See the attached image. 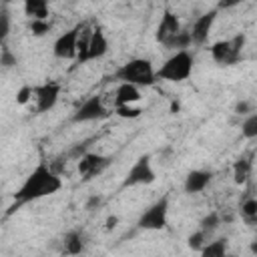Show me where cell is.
<instances>
[{
    "instance_id": "1",
    "label": "cell",
    "mask_w": 257,
    "mask_h": 257,
    "mask_svg": "<svg viewBox=\"0 0 257 257\" xmlns=\"http://www.w3.org/2000/svg\"><path fill=\"white\" fill-rule=\"evenodd\" d=\"M62 189V179L58 173H54L50 169V165L46 163H38L32 173L24 179V183L18 187V191L14 193V201L12 205L8 207L6 215H12L14 211H18L22 205L26 203H32V201H38V199H44V197H50L54 193H58Z\"/></svg>"
},
{
    "instance_id": "2",
    "label": "cell",
    "mask_w": 257,
    "mask_h": 257,
    "mask_svg": "<svg viewBox=\"0 0 257 257\" xmlns=\"http://www.w3.org/2000/svg\"><path fill=\"white\" fill-rule=\"evenodd\" d=\"M114 78L126 84H133L137 88L141 86H153L157 82L153 62L149 58H131L124 64H120L114 70Z\"/></svg>"
},
{
    "instance_id": "3",
    "label": "cell",
    "mask_w": 257,
    "mask_h": 257,
    "mask_svg": "<svg viewBox=\"0 0 257 257\" xmlns=\"http://www.w3.org/2000/svg\"><path fill=\"white\" fill-rule=\"evenodd\" d=\"M193 64L195 58L189 50H179L173 52L159 70H155V76L159 80H169V82H183L193 74Z\"/></svg>"
},
{
    "instance_id": "4",
    "label": "cell",
    "mask_w": 257,
    "mask_h": 257,
    "mask_svg": "<svg viewBox=\"0 0 257 257\" xmlns=\"http://www.w3.org/2000/svg\"><path fill=\"white\" fill-rule=\"evenodd\" d=\"M245 44V34H237L229 40H217L209 46L211 58L221 66H233L241 60V50Z\"/></svg>"
},
{
    "instance_id": "5",
    "label": "cell",
    "mask_w": 257,
    "mask_h": 257,
    "mask_svg": "<svg viewBox=\"0 0 257 257\" xmlns=\"http://www.w3.org/2000/svg\"><path fill=\"white\" fill-rule=\"evenodd\" d=\"M167 223H169V195H163L143 211V215L137 221V227L145 231H163Z\"/></svg>"
},
{
    "instance_id": "6",
    "label": "cell",
    "mask_w": 257,
    "mask_h": 257,
    "mask_svg": "<svg viewBox=\"0 0 257 257\" xmlns=\"http://www.w3.org/2000/svg\"><path fill=\"white\" fill-rule=\"evenodd\" d=\"M157 181V173L151 165V155H141L131 169L124 175V181L120 185V189H128V187H139V185H151Z\"/></svg>"
},
{
    "instance_id": "7",
    "label": "cell",
    "mask_w": 257,
    "mask_h": 257,
    "mask_svg": "<svg viewBox=\"0 0 257 257\" xmlns=\"http://www.w3.org/2000/svg\"><path fill=\"white\" fill-rule=\"evenodd\" d=\"M108 114H110V112H108V108L104 106L102 96L92 94V96L84 98V100L76 106V110L72 112L70 120H72V122H94V120L106 118Z\"/></svg>"
},
{
    "instance_id": "8",
    "label": "cell",
    "mask_w": 257,
    "mask_h": 257,
    "mask_svg": "<svg viewBox=\"0 0 257 257\" xmlns=\"http://www.w3.org/2000/svg\"><path fill=\"white\" fill-rule=\"evenodd\" d=\"M34 98H36V110L38 112H48L56 106L58 96H60V84L54 80H46L38 86H32Z\"/></svg>"
},
{
    "instance_id": "9",
    "label": "cell",
    "mask_w": 257,
    "mask_h": 257,
    "mask_svg": "<svg viewBox=\"0 0 257 257\" xmlns=\"http://www.w3.org/2000/svg\"><path fill=\"white\" fill-rule=\"evenodd\" d=\"M110 161H112L110 157L100 155V153H84V155L78 159V163H76V171H78L80 177H84V179L88 181V179L100 175V173L110 165Z\"/></svg>"
},
{
    "instance_id": "10",
    "label": "cell",
    "mask_w": 257,
    "mask_h": 257,
    "mask_svg": "<svg viewBox=\"0 0 257 257\" xmlns=\"http://www.w3.org/2000/svg\"><path fill=\"white\" fill-rule=\"evenodd\" d=\"M80 26H82V24L72 26L70 30L62 32V34L54 40V44H52V54H54L56 58H62V60L76 58V42H78Z\"/></svg>"
},
{
    "instance_id": "11",
    "label": "cell",
    "mask_w": 257,
    "mask_h": 257,
    "mask_svg": "<svg viewBox=\"0 0 257 257\" xmlns=\"http://www.w3.org/2000/svg\"><path fill=\"white\" fill-rule=\"evenodd\" d=\"M217 14H219V10H217V8H211L209 12H203V14L193 22V28L189 30L191 44L203 46V44L209 40V34H211V30H213V24H215V20H217Z\"/></svg>"
},
{
    "instance_id": "12",
    "label": "cell",
    "mask_w": 257,
    "mask_h": 257,
    "mask_svg": "<svg viewBox=\"0 0 257 257\" xmlns=\"http://www.w3.org/2000/svg\"><path fill=\"white\" fill-rule=\"evenodd\" d=\"M179 32H181V20H179V16L175 12H171V10H165L163 16H161V22L157 26V34H155L157 40L165 46Z\"/></svg>"
},
{
    "instance_id": "13",
    "label": "cell",
    "mask_w": 257,
    "mask_h": 257,
    "mask_svg": "<svg viewBox=\"0 0 257 257\" xmlns=\"http://www.w3.org/2000/svg\"><path fill=\"white\" fill-rule=\"evenodd\" d=\"M211 179H213V173L211 171H207V169H193V171L187 173L185 183H183V189L189 195H197V193H201V191H205L209 187Z\"/></svg>"
},
{
    "instance_id": "14",
    "label": "cell",
    "mask_w": 257,
    "mask_h": 257,
    "mask_svg": "<svg viewBox=\"0 0 257 257\" xmlns=\"http://www.w3.org/2000/svg\"><path fill=\"white\" fill-rule=\"evenodd\" d=\"M108 52V38L104 34V30L100 26L92 28L90 34V42H88V50H86V62L88 60H98Z\"/></svg>"
},
{
    "instance_id": "15",
    "label": "cell",
    "mask_w": 257,
    "mask_h": 257,
    "mask_svg": "<svg viewBox=\"0 0 257 257\" xmlns=\"http://www.w3.org/2000/svg\"><path fill=\"white\" fill-rule=\"evenodd\" d=\"M139 100H141V88L126 84V82H118V86L114 90V108L116 106H131Z\"/></svg>"
},
{
    "instance_id": "16",
    "label": "cell",
    "mask_w": 257,
    "mask_h": 257,
    "mask_svg": "<svg viewBox=\"0 0 257 257\" xmlns=\"http://www.w3.org/2000/svg\"><path fill=\"white\" fill-rule=\"evenodd\" d=\"M86 247V239L80 231H68L64 237H62V253L68 255V257H76L84 251Z\"/></svg>"
},
{
    "instance_id": "17",
    "label": "cell",
    "mask_w": 257,
    "mask_h": 257,
    "mask_svg": "<svg viewBox=\"0 0 257 257\" xmlns=\"http://www.w3.org/2000/svg\"><path fill=\"white\" fill-rule=\"evenodd\" d=\"M24 14L30 20H48V4L44 0H26L24 2Z\"/></svg>"
},
{
    "instance_id": "18",
    "label": "cell",
    "mask_w": 257,
    "mask_h": 257,
    "mask_svg": "<svg viewBox=\"0 0 257 257\" xmlns=\"http://www.w3.org/2000/svg\"><path fill=\"white\" fill-rule=\"evenodd\" d=\"M249 177H251V159L239 157V159L233 163V181H235L237 185H245Z\"/></svg>"
},
{
    "instance_id": "19",
    "label": "cell",
    "mask_w": 257,
    "mask_h": 257,
    "mask_svg": "<svg viewBox=\"0 0 257 257\" xmlns=\"http://www.w3.org/2000/svg\"><path fill=\"white\" fill-rule=\"evenodd\" d=\"M90 34H92V28H88L86 24H82L80 26V32H78V42H76V60H78V64H84L86 62V50H88Z\"/></svg>"
},
{
    "instance_id": "20",
    "label": "cell",
    "mask_w": 257,
    "mask_h": 257,
    "mask_svg": "<svg viewBox=\"0 0 257 257\" xmlns=\"http://www.w3.org/2000/svg\"><path fill=\"white\" fill-rule=\"evenodd\" d=\"M199 253H201V257H227V239L207 241Z\"/></svg>"
},
{
    "instance_id": "21",
    "label": "cell",
    "mask_w": 257,
    "mask_h": 257,
    "mask_svg": "<svg viewBox=\"0 0 257 257\" xmlns=\"http://www.w3.org/2000/svg\"><path fill=\"white\" fill-rule=\"evenodd\" d=\"M189 46H191V36H189L187 30H181L179 34H175V36L165 44V48L175 50V52H179V50H187Z\"/></svg>"
},
{
    "instance_id": "22",
    "label": "cell",
    "mask_w": 257,
    "mask_h": 257,
    "mask_svg": "<svg viewBox=\"0 0 257 257\" xmlns=\"http://www.w3.org/2000/svg\"><path fill=\"white\" fill-rule=\"evenodd\" d=\"M241 217L247 225H253L257 221V199L249 197L241 203Z\"/></svg>"
},
{
    "instance_id": "23",
    "label": "cell",
    "mask_w": 257,
    "mask_h": 257,
    "mask_svg": "<svg viewBox=\"0 0 257 257\" xmlns=\"http://www.w3.org/2000/svg\"><path fill=\"white\" fill-rule=\"evenodd\" d=\"M241 135L249 141L257 137V112H249L245 116V120L241 122Z\"/></svg>"
},
{
    "instance_id": "24",
    "label": "cell",
    "mask_w": 257,
    "mask_h": 257,
    "mask_svg": "<svg viewBox=\"0 0 257 257\" xmlns=\"http://www.w3.org/2000/svg\"><path fill=\"white\" fill-rule=\"evenodd\" d=\"M199 225H201L199 229H201V231H205V233L209 235L211 231H215V229L221 225V215H219L217 211H211L209 215H205V217L201 219V223H199Z\"/></svg>"
},
{
    "instance_id": "25",
    "label": "cell",
    "mask_w": 257,
    "mask_h": 257,
    "mask_svg": "<svg viewBox=\"0 0 257 257\" xmlns=\"http://www.w3.org/2000/svg\"><path fill=\"white\" fill-rule=\"evenodd\" d=\"M207 233L205 231H201V229H197V231H193L189 237H187V245H189V249L191 251H201L203 247H205V243H207Z\"/></svg>"
},
{
    "instance_id": "26",
    "label": "cell",
    "mask_w": 257,
    "mask_h": 257,
    "mask_svg": "<svg viewBox=\"0 0 257 257\" xmlns=\"http://www.w3.org/2000/svg\"><path fill=\"white\" fill-rule=\"evenodd\" d=\"M8 34H10V12L2 8L0 10V46L6 42Z\"/></svg>"
},
{
    "instance_id": "27",
    "label": "cell",
    "mask_w": 257,
    "mask_h": 257,
    "mask_svg": "<svg viewBox=\"0 0 257 257\" xmlns=\"http://www.w3.org/2000/svg\"><path fill=\"white\" fill-rule=\"evenodd\" d=\"M28 28H30V32H32L34 36H44L46 32H50L52 24H50L48 20H30Z\"/></svg>"
},
{
    "instance_id": "28",
    "label": "cell",
    "mask_w": 257,
    "mask_h": 257,
    "mask_svg": "<svg viewBox=\"0 0 257 257\" xmlns=\"http://www.w3.org/2000/svg\"><path fill=\"white\" fill-rule=\"evenodd\" d=\"M16 64H18V56H16L12 50L2 48V50H0V66H2V68H14Z\"/></svg>"
},
{
    "instance_id": "29",
    "label": "cell",
    "mask_w": 257,
    "mask_h": 257,
    "mask_svg": "<svg viewBox=\"0 0 257 257\" xmlns=\"http://www.w3.org/2000/svg\"><path fill=\"white\" fill-rule=\"evenodd\" d=\"M141 108H137V106H116L114 108V114L116 116H120V118H139L141 116Z\"/></svg>"
},
{
    "instance_id": "30",
    "label": "cell",
    "mask_w": 257,
    "mask_h": 257,
    "mask_svg": "<svg viewBox=\"0 0 257 257\" xmlns=\"http://www.w3.org/2000/svg\"><path fill=\"white\" fill-rule=\"evenodd\" d=\"M32 94H34V92H32V86H22V88L16 92V102H18V104H26Z\"/></svg>"
},
{
    "instance_id": "31",
    "label": "cell",
    "mask_w": 257,
    "mask_h": 257,
    "mask_svg": "<svg viewBox=\"0 0 257 257\" xmlns=\"http://www.w3.org/2000/svg\"><path fill=\"white\" fill-rule=\"evenodd\" d=\"M235 112H237V114H245V112H253V110H251V104H249L247 100H243V102H237Z\"/></svg>"
},
{
    "instance_id": "32",
    "label": "cell",
    "mask_w": 257,
    "mask_h": 257,
    "mask_svg": "<svg viewBox=\"0 0 257 257\" xmlns=\"http://www.w3.org/2000/svg\"><path fill=\"white\" fill-rule=\"evenodd\" d=\"M100 205V197H90L88 201H86V209L90 211V209H94V207H98Z\"/></svg>"
},
{
    "instance_id": "33",
    "label": "cell",
    "mask_w": 257,
    "mask_h": 257,
    "mask_svg": "<svg viewBox=\"0 0 257 257\" xmlns=\"http://www.w3.org/2000/svg\"><path fill=\"white\" fill-rule=\"evenodd\" d=\"M116 223H118V217H114V215H112V217H108V219H106V229H114V227H116Z\"/></svg>"
},
{
    "instance_id": "34",
    "label": "cell",
    "mask_w": 257,
    "mask_h": 257,
    "mask_svg": "<svg viewBox=\"0 0 257 257\" xmlns=\"http://www.w3.org/2000/svg\"><path fill=\"white\" fill-rule=\"evenodd\" d=\"M0 203H2V199H0Z\"/></svg>"
}]
</instances>
